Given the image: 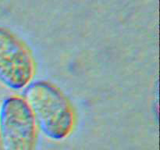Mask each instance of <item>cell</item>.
Returning a JSON list of instances; mask_svg holds the SVG:
<instances>
[{"label":"cell","instance_id":"obj_4","mask_svg":"<svg viewBox=\"0 0 160 150\" xmlns=\"http://www.w3.org/2000/svg\"><path fill=\"white\" fill-rule=\"evenodd\" d=\"M0 150H2V145H1V138H0Z\"/></svg>","mask_w":160,"mask_h":150},{"label":"cell","instance_id":"obj_3","mask_svg":"<svg viewBox=\"0 0 160 150\" xmlns=\"http://www.w3.org/2000/svg\"><path fill=\"white\" fill-rule=\"evenodd\" d=\"M35 73L31 47L12 30L0 26V83L11 91H24Z\"/></svg>","mask_w":160,"mask_h":150},{"label":"cell","instance_id":"obj_2","mask_svg":"<svg viewBox=\"0 0 160 150\" xmlns=\"http://www.w3.org/2000/svg\"><path fill=\"white\" fill-rule=\"evenodd\" d=\"M39 128L23 96L6 97L0 105L2 150H35Z\"/></svg>","mask_w":160,"mask_h":150},{"label":"cell","instance_id":"obj_1","mask_svg":"<svg viewBox=\"0 0 160 150\" xmlns=\"http://www.w3.org/2000/svg\"><path fill=\"white\" fill-rule=\"evenodd\" d=\"M23 96L45 137L62 142L73 134L77 125L76 110L59 86L48 80H37L25 89Z\"/></svg>","mask_w":160,"mask_h":150}]
</instances>
